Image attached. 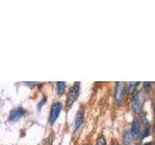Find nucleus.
Here are the masks:
<instances>
[{"label": "nucleus", "instance_id": "15", "mask_svg": "<svg viewBox=\"0 0 155 145\" xmlns=\"http://www.w3.org/2000/svg\"><path fill=\"white\" fill-rule=\"evenodd\" d=\"M26 85H28V86H34V85H35V83H33V82H31V83H30V82H26V83H25Z\"/></svg>", "mask_w": 155, "mask_h": 145}, {"label": "nucleus", "instance_id": "5", "mask_svg": "<svg viewBox=\"0 0 155 145\" xmlns=\"http://www.w3.org/2000/svg\"><path fill=\"white\" fill-rule=\"evenodd\" d=\"M25 112H26V110L22 108H14L11 110V112H10L9 119L11 121H18V119H21L22 116L25 114Z\"/></svg>", "mask_w": 155, "mask_h": 145}, {"label": "nucleus", "instance_id": "8", "mask_svg": "<svg viewBox=\"0 0 155 145\" xmlns=\"http://www.w3.org/2000/svg\"><path fill=\"white\" fill-rule=\"evenodd\" d=\"M56 87H57V92L59 94H63L66 88V83L64 81H58L56 83Z\"/></svg>", "mask_w": 155, "mask_h": 145}, {"label": "nucleus", "instance_id": "1", "mask_svg": "<svg viewBox=\"0 0 155 145\" xmlns=\"http://www.w3.org/2000/svg\"><path fill=\"white\" fill-rule=\"evenodd\" d=\"M80 82H75L73 86L71 87V89L69 91V93L67 95V105L72 106V105L77 101L78 97H79L80 93Z\"/></svg>", "mask_w": 155, "mask_h": 145}, {"label": "nucleus", "instance_id": "16", "mask_svg": "<svg viewBox=\"0 0 155 145\" xmlns=\"http://www.w3.org/2000/svg\"><path fill=\"white\" fill-rule=\"evenodd\" d=\"M110 145H118V142L117 141H113V143H111Z\"/></svg>", "mask_w": 155, "mask_h": 145}, {"label": "nucleus", "instance_id": "14", "mask_svg": "<svg viewBox=\"0 0 155 145\" xmlns=\"http://www.w3.org/2000/svg\"><path fill=\"white\" fill-rule=\"evenodd\" d=\"M45 102H46V98H44L40 103H39V105H38V109H40L42 106L44 105V104H45Z\"/></svg>", "mask_w": 155, "mask_h": 145}, {"label": "nucleus", "instance_id": "10", "mask_svg": "<svg viewBox=\"0 0 155 145\" xmlns=\"http://www.w3.org/2000/svg\"><path fill=\"white\" fill-rule=\"evenodd\" d=\"M95 145H106V139L103 135H100V137L97 138Z\"/></svg>", "mask_w": 155, "mask_h": 145}, {"label": "nucleus", "instance_id": "7", "mask_svg": "<svg viewBox=\"0 0 155 145\" xmlns=\"http://www.w3.org/2000/svg\"><path fill=\"white\" fill-rule=\"evenodd\" d=\"M84 114L82 109L78 110V112L76 114V118H75V124H74L75 130H78L80 128V126L84 122Z\"/></svg>", "mask_w": 155, "mask_h": 145}, {"label": "nucleus", "instance_id": "3", "mask_svg": "<svg viewBox=\"0 0 155 145\" xmlns=\"http://www.w3.org/2000/svg\"><path fill=\"white\" fill-rule=\"evenodd\" d=\"M62 109V105L60 103H54L52 105L50 112V117H48V121L51 124H53L56 121L57 117L59 116V113Z\"/></svg>", "mask_w": 155, "mask_h": 145}, {"label": "nucleus", "instance_id": "17", "mask_svg": "<svg viewBox=\"0 0 155 145\" xmlns=\"http://www.w3.org/2000/svg\"><path fill=\"white\" fill-rule=\"evenodd\" d=\"M144 145H153V143L152 142H148V143H145Z\"/></svg>", "mask_w": 155, "mask_h": 145}, {"label": "nucleus", "instance_id": "2", "mask_svg": "<svg viewBox=\"0 0 155 145\" xmlns=\"http://www.w3.org/2000/svg\"><path fill=\"white\" fill-rule=\"evenodd\" d=\"M127 90V85L124 82H117L115 84L114 93V99L116 103H120L124 99V96Z\"/></svg>", "mask_w": 155, "mask_h": 145}, {"label": "nucleus", "instance_id": "9", "mask_svg": "<svg viewBox=\"0 0 155 145\" xmlns=\"http://www.w3.org/2000/svg\"><path fill=\"white\" fill-rule=\"evenodd\" d=\"M132 137H131V134L129 130H127V132H125L124 134H123V142L125 145H129L131 143V140H132Z\"/></svg>", "mask_w": 155, "mask_h": 145}, {"label": "nucleus", "instance_id": "13", "mask_svg": "<svg viewBox=\"0 0 155 145\" xmlns=\"http://www.w3.org/2000/svg\"><path fill=\"white\" fill-rule=\"evenodd\" d=\"M138 82H132V83H130L129 84V87H128V88L127 89H129V90H134L135 89V87L136 86H138Z\"/></svg>", "mask_w": 155, "mask_h": 145}, {"label": "nucleus", "instance_id": "6", "mask_svg": "<svg viewBox=\"0 0 155 145\" xmlns=\"http://www.w3.org/2000/svg\"><path fill=\"white\" fill-rule=\"evenodd\" d=\"M131 134V137L133 138H137L140 135V121L138 119H135L131 126V130H129Z\"/></svg>", "mask_w": 155, "mask_h": 145}, {"label": "nucleus", "instance_id": "11", "mask_svg": "<svg viewBox=\"0 0 155 145\" xmlns=\"http://www.w3.org/2000/svg\"><path fill=\"white\" fill-rule=\"evenodd\" d=\"M149 133H150V129L149 127H145L143 130V133H142V138H144V137H147L149 135Z\"/></svg>", "mask_w": 155, "mask_h": 145}, {"label": "nucleus", "instance_id": "12", "mask_svg": "<svg viewBox=\"0 0 155 145\" xmlns=\"http://www.w3.org/2000/svg\"><path fill=\"white\" fill-rule=\"evenodd\" d=\"M143 88L147 90V91H149L150 88H151V83H150V82H148V81L143 82Z\"/></svg>", "mask_w": 155, "mask_h": 145}, {"label": "nucleus", "instance_id": "4", "mask_svg": "<svg viewBox=\"0 0 155 145\" xmlns=\"http://www.w3.org/2000/svg\"><path fill=\"white\" fill-rule=\"evenodd\" d=\"M131 105H132V108L135 111H139L140 109L143 105V97L140 95V92L136 91L133 94V98H132V103H131Z\"/></svg>", "mask_w": 155, "mask_h": 145}]
</instances>
